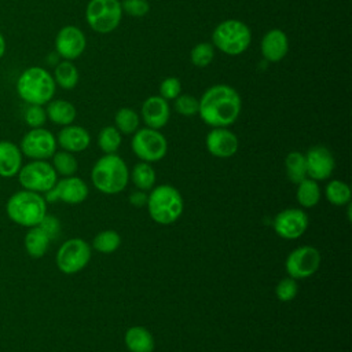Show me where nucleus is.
<instances>
[{
  "mask_svg": "<svg viewBox=\"0 0 352 352\" xmlns=\"http://www.w3.org/2000/svg\"><path fill=\"white\" fill-rule=\"evenodd\" d=\"M308 223V216L302 209L286 208L275 214L272 227L282 239L294 241L307 231Z\"/></svg>",
  "mask_w": 352,
  "mask_h": 352,
  "instance_id": "ddd939ff",
  "label": "nucleus"
},
{
  "mask_svg": "<svg viewBox=\"0 0 352 352\" xmlns=\"http://www.w3.org/2000/svg\"><path fill=\"white\" fill-rule=\"evenodd\" d=\"M214 58V47L210 43L202 41L195 44L190 51V60L195 67H206Z\"/></svg>",
  "mask_w": 352,
  "mask_h": 352,
  "instance_id": "72a5a7b5",
  "label": "nucleus"
},
{
  "mask_svg": "<svg viewBox=\"0 0 352 352\" xmlns=\"http://www.w3.org/2000/svg\"><path fill=\"white\" fill-rule=\"evenodd\" d=\"M50 243H51L50 236L45 234V231L40 226L30 227L25 234V239H23L25 250L33 258L43 257L47 253Z\"/></svg>",
  "mask_w": 352,
  "mask_h": 352,
  "instance_id": "b1692460",
  "label": "nucleus"
},
{
  "mask_svg": "<svg viewBox=\"0 0 352 352\" xmlns=\"http://www.w3.org/2000/svg\"><path fill=\"white\" fill-rule=\"evenodd\" d=\"M18 96L26 104H47L55 96L56 84L52 74L41 66L25 69L15 84Z\"/></svg>",
  "mask_w": 352,
  "mask_h": 352,
  "instance_id": "7ed1b4c3",
  "label": "nucleus"
},
{
  "mask_svg": "<svg viewBox=\"0 0 352 352\" xmlns=\"http://www.w3.org/2000/svg\"><path fill=\"white\" fill-rule=\"evenodd\" d=\"M124 342L129 352H153L154 338L143 326H131L124 334Z\"/></svg>",
  "mask_w": 352,
  "mask_h": 352,
  "instance_id": "5701e85b",
  "label": "nucleus"
},
{
  "mask_svg": "<svg viewBox=\"0 0 352 352\" xmlns=\"http://www.w3.org/2000/svg\"><path fill=\"white\" fill-rule=\"evenodd\" d=\"M140 116L147 128L160 131L168 124L170 118L169 103L160 95L148 96L142 104Z\"/></svg>",
  "mask_w": 352,
  "mask_h": 352,
  "instance_id": "a211bd4d",
  "label": "nucleus"
},
{
  "mask_svg": "<svg viewBox=\"0 0 352 352\" xmlns=\"http://www.w3.org/2000/svg\"><path fill=\"white\" fill-rule=\"evenodd\" d=\"M133 154L143 162H158L168 153V140L158 131L153 128H139L131 140Z\"/></svg>",
  "mask_w": 352,
  "mask_h": 352,
  "instance_id": "1a4fd4ad",
  "label": "nucleus"
},
{
  "mask_svg": "<svg viewBox=\"0 0 352 352\" xmlns=\"http://www.w3.org/2000/svg\"><path fill=\"white\" fill-rule=\"evenodd\" d=\"M324 197L334 206H346L351 204L352 191L345 182L334 179L326 184Z\"/></svg>",
  "mask_w": 352,
  "mask_h": 352,
  "instance_id": "cd10ccee",
  "label": "nucleus"
},
{
  "mask_svg": "<svg viewBox=\"0 0 352 352\" xmlns=\"http://www.w3.org/2000/svg\"><path fill=\"white\" fill-rule=\"evenodd\" d=\"M58 146L69 153H81L91 144L89 132L80 125H66L56 135Z\"/></svg>",
  "mask_w": 352,
  "mask_h": 352,
  "instance_id": "aec40b11",
  "label": "nucleus"
},
{
  "mask_svg": "<svg viewBox=\"0 0 352 352\" xmlns=\"http://www.w3.org/2000/svg\"><path fill=\"white\" fill-rule=\"evenodd\" d=\"M128 201H129V204H131L132 206H135V208H143V206H146V204H147V192L143 191V190H138V188H136L135 191H132V192L129 194Z\"/></svg>",
  "mask_w": 352,
  "mask_h": 352,
  "instance_id": "a19ab883",
  "label": "nucleus"
},
{
  "mask_svg": "<svg viewBox=\"0 0 352 352\" xmlns=\"http://www.w3.org/2000/svg\"><path fill=\"white\" fill-rule=\"evenodd\" d=\"M122 14L118 0H89L85 8V21L94 32L107 34L118 28Z\"/></svg>",
  "mask_w": 352,
  "mask_h": 352,
  "instance_id": "0eeeda50",
  "label": "nucleus"
},
{
  "mask_svg": "<svg viewBox=\"0 0 352 352\" xmlns=\"http://www.w3.org/2000/svg\"><path fill=\"white\" fill-rule=\"evenodd\" d=\"M45 113L47 120L60 126L73 124L77 117V110L74 104L65 99H51L45 106Z\"/></svg>",
  "mask_w": 352,
  "mask_h": 352,
  "instance_id": "4be33fe9",
  "label": "nucleus"
},
{
  "mask_svg": "<svg viewBox=\"0 0 352 352\" xmlns=\"http://www.w3.org/2000/svg\"><path fill=\"white\" fill-rule=\"evenodd\" d=\"M54 81L58 87H60L62 89L70 91L73 89L80 80V73L77 70V67L73 65L72 60H62L59 63H56L55 69H54Z\"/></svg>",
  "mask_w": 352,
  "mask_h": 352,
  "instance_id": "a878e982",
  "label": "nucleus"
},
{
  "mask_svg": "<svg viewBox=\"0 0 352 352\" xmlns=\"http://www.w3.org/2000/svg\"><path fill=\"white\" fill-rule=\"evenodd\" d=\"M87 47V38L82 30L74 25H66L55 36L56 55L65 60H74L82 55Z\"/></svg>",
  "mask_w": 352,
  "mask_h": 352,
  "instance_id": "2eb2a0df",
  "label": "nucleus"
},
{
  "mask_svg": "<svg viewBox=\"0 0 352 352\" xmlns=\"http://www.w3.org/2000/svg\"><path fill=\"white\" fill-rule=\"evenodd\" d=\"M6 212L11 221L30 228L38 226L47 214V201L43 194L22 188L8 198Z\"/></svg>",
  "mask_w": 352,
  "mask_h": 352,
  "instance_id": "39448f33",
  "label": "nucleus"
},
{
  "mask_svg": "<svg viewBox=\"0 0 352 352\" xmlns=\"http://www.w3.org/2000/svg\"><path fill=\"white\" fill-rule=\"evenodd\" d=\"M121 245V235L114 230H103L98 232L92 239V249L99 253H114Z\"/></svg>",
  "mask_w": 352,
  "mask_h": 352,
  "instance_id": "2f4dec72",
  "label": "nucleus"
},
{
  "mask_svg": "<svg viewBox=\"0 0 352 352\" xmlns=\"http://www.w3.org/2000/svg\"><path fill=\"white\" fill-rule=\"evenodd\" d=\"M91 180L94 187L102 194L116 195L128 186V165L117 154H104L94 164Z\"/></svg>",
  "mask_w": 352,
  "mask_h": 352,
  "instance_id": "f03ea898",
  "label": "nucleus"
},
{
  "mask_svg": "<svg viewBox=\"0 0 352 352\" xmlns=\"http://www.w3.org/2000/svg\"><path fill=\"white\" fill-rule=\"evenodd\" d=\"M320 263L322 256L315 246L301 245L289 253L285 261V268L290 278L300 280L316 274Z\"/></svg>",
  "mask_w": 352,
  "mask_h": 352,
  "instance_id": "9b49d317",
  "label": "nucleus"
},
{
  "mask_svg": "<svg viewBox=\"0 0 352 352\" xmlns=\"http://www.w3.org/2000/svg\"><path fill=\"white\" fill-rule=\"evenodd\" d=\"M51 165L55 169L56 175L67 177V176H74V173L78 169V162L77 158L74 157L73 153L60 150L55 151L54 155L51 157Z\"/></svg>",
  "mask_w": 352,
  "mask_h": 352,
  "instance_id": "7c9ffc66",
  "label": "nucleus"
},
{
  "mask_svg": "<svg viewBox=\"0 0 352 352\" xmlns=\"http://www.w3.org/2000/svg\"><path fill=\"white\" fill-rule=\"evenodd\" d=\"M160 96L165 100H175L182 92V82L177 77H166L160 84Z\"/></svg>",
  "mask_w": 352,
  "mask_h": 352,
  "instance_id": "4c0bfd02",
  "label": "nucleus"
},
{
  "mask_svg": "<svg viewBox=\"0 0 352 352\" xmlns=\"http://www.w3.org/2000/svg\"><path fill=\"white\" fill-rule=\"evenodd\" d=\"M38 226L45 231V234L50 236L51 241L58 238L59 234H60V221L55 216H52V214L47 213L43 217V220L40 221Z\"/></svg>",
  "mask_w": 352,
  "mask_h": 352,
  "instance_id": "ea45409f",
  "label": "nucleus"
},
{
  "mask_svg": "<svg viewBox=\"0 0 352 352\" xmlns=\"http://www.w3.org/2000/svg\"><path fill=\"white\" fill-rule=\"evenodd\" d=\"M296 198L301 208H305V209L315 208L322 198V190L319 183L316 180L305 177L297 184Z\"/></svg>",
  "mask_w": 352,
  "mask_h": 352,
  "instance_id": "393cba45",
  "label": "nucleus"
},
{
  "mask_svg": "<svg viewBox=\"0 0 352 352\" xmlns=\"http://www.w3.org/2000/svg\"><path fill=\"white\" fill-rule=\"evenodd\" d=\"M92 254V248L82 238H70L65 241L55 256V264L62 274L73 275L84 270Z\"/></svg>",
  "mask_w": 352,
  "mask_h": 352,
  "instance_id": "9d476101",
  "label": "nucleus"
},
{
  "mask_svg": "<svg viewBox=\"0 0 352 352\" xmlns=\"http://www.w3.org/2000/svg\"><path fill=\"white\" fill-rule=\"evenodd\" d=\"M252 43L249 26L239 19L220 22L212 33V44L226 55L236 56L245 52Z\"/></svg>",
  "mask_w": 352,
  "mask_h": 352,
  "instance_id": "423d86ee",
  "label": "nucleus"
},
{
  "mask_svg": "<svg viewBox=\"0 0 352 352\" xmlns=\"http://www.w3.org/2000/svg\"><path fill=\"white\" fill-rule=\"evenodd\" d=\"M7 51V44H6V37L3 36V33L0 32V59L6 55Z\"/></svg>",
  "mask_w": 352,
  "mask_h": 352,
  "instance_id": "79ce46f5",
  "label": "nucleus"
},
{
  "mask_svg": "<svg viewBox=\"0 0 352 352\" xmlns=\"http://www.w3.org/2000/svg\"><path fill=\"white\" fill-rule=\"evenodd\" d=\"M23 121L29 128H41L47 122L45 107L40 104H28L23 113Z\"/></svg>",
  "mask_w": 352,
  "mask_h": 352,
  "instance_id": "e433bc0d",
  "label": "nucleus"
},
{
  "mask_svg": "<svg viewBox=\"0 0 352 352\" xmlns=\"http://www.w3.org/2000/svg\"><path fill=\"white\" fill-rule=\"evenodd\" d=\"M155 179H157L155 170L148 162L140 161L133 166L132 172H129V180H132L133 186L138 190L150 191L155 184Z\"/></svg>",
  "mask_w": 352,
  "mask_h": 352,
  "instance_id": "bb28decb",
  "label": "nucleus"
},
{
  "mask_svg": "<svg viewBox=\"0 0 352 352\" xmlns=\"http://www.w3.org/2000/svg\"><path fill=\"white\" fill-rule=\"evenodd\" d=\"M285 168L289 180L294 184H298L307 177V164L304 153L290 151L285 158Z\"/></svg>",
  "mask_w": 352,
  "mask_h": 352,
  "instance_id": "c85d7f7f",
  "label": "nucleus"
},
{
  "mask_svg": "<svg viewBox=\"0 0 352 352\" xmlns=\"http://www.w3.org/2000/svg\"><path fill=\"white\" fill-rule=\"evenodd\" d=\"M18 180L22 188L45 194L58 182V175L47 160H32L22 165L18 172Z\"/></svg>",
  "mask_w": 352,
  "mask_h": 352,
  "instance_id": "6e6552de",
  "label": "nucleus"
},
{
  "mask_svg": "<svg viewBox=\"0 0 352 352\" xmlns=\"http://www.w3.org/2000/svg\"><path fill=\"white\" fill-rule=\"evenodd\" d=\"M298 293V285H297V280L290 278V276H286V278H282L276 286H275V296L279 301L282 302H289L292 300L296 298Z\"/></svg>",
  "mask_w": 352,
  "mask_h": 352,
  "instance_id": "f704fd0d",
  "label": "nucleus"
},
{
  "mask_svg": "<svg viewBox=\"0 0 352 352\" xmlns=\"http://www.w3.org/2000/svg\"><path fill=\"white\" fill-rule=\"evenodd\" d=\"M122 142L121 133L116 126H103L98 135V146L104 154H116Z\"/></svg>",
  "mask_w": 352,
  "mask_h": 352,
  "instance_id": "473e14b6",
  "label": "nucleus"
},
{
  "mask_svg": "<svg viewBox=\"0 0 352 352\" xmlns=\"http://www.w3.org/2000/svg\"><path fill=\"white\" fill-rule=\"evenodd\" d=\"M140 117L131 107H121L114 116V126L121 135H133L139 129Z\"/></svg>",
  "mask_w": 352,
  "mask_h": 352,
  "instance_id": "c756f323",
  "label": "nucleus"
},
{
  "mask_svg": "<svg viewBox=\"0 0 352 352\" xmlns=\"http://www.w3.org/2000/svg\"><path fill=\"white\" fill-rule=\"evenodd\" d=\"M56 138L44 126L30 128L19 143L22 154L30 160H50L56 151Z\"/></svg>",
  "mask_w": 352,
  "mask_h": 352,
  "instance_id": "f8f14e48",
  "label": "nucleus"
},
{
  "mask_svg": "<svg viewBox=\"0 0 352 352\" xmlns=\"http://www.w3.org/2000/svg\"><path fill=\"white\" fill-rule=\"evenodd\" d=\"M176 113H179L180 116L184 117H192L195 114H198V99L190 94H180L176 99H175V104H173Z\"/></svg>",
  "mask_w": 352,
  "mask_h": 352,
  "instance_id": "c9c22d12",
  "label": "nucleus"
},
{
  "mask_svg": "<svg viewBox=\"0 0 352 352\" xmlns=\"http://www.w3.org/2000/svg\"><path fill=\"white\" fill-rule=\"evenodd\" d=\"M146 208L153 221L161 226H169L180 219L184 202L176 187L170 184H160L154 186L147 194Z\"/></svg>",
  "mask_w": 352,
  "mask_h": 352,
  "instance_id": "20e7f679",
  "label": "nucleus"
},
{
  "mask_svg": "<svg viewBox=\"0 0 352 352\" xmlns=\"http://www.w3.org/2000/svg\"><path fill=\"white\" fill-rule=\"evenodd\" d=\"M121 8L126 15L140 18L147 15L150 11V4L147 0H122Z\"/></svg>",
  "mask_w": 352,
  "mask_h": 352,
  "instance_id": "58836bf2",
  "label": "nucleus"
},
{
  "mask_svg": "<svg viewBox=\"0 0 352 352\" xmlns=\"http://www.w3.org/2000/svg\"><path fill=\"white\" fill-rule=\"evenodd\" d=\"M205 146L210 155L216 158H230L236 154L239 140L236 135L228 128H212L206 138Z\"/></svg>",
  "mask_w": 352,
  "mask_h": 352,
  "instance_id": "f3484780",
  "label": "nucleus"
},
{
  "mask_svg": "<svg viewBox=\"0 0 352 352\" xmlns=\"http://www.w3.org/2000/svg\"><path fill=\"white\" fill-rule=\"evenodd\" d=\"M260 51L268 62H279L289 52V38L282 29H270L261 38Z\"/></svg>",
  "mask_w": 352,
  "mask_h": 352,
  "instance_id": "6ab92c4d",
  "label": "nucleus"
},
{
  "mask_svg": "<svg viewBox=\"0 0 352 352\" xmlns=\"http://www.w3.org/2000/svg\"><path fill=\"white\" fill-rule=\"evenodd\" d=\"M23 154L11 140H0V177H14L22 166Z\"/></svg>",
  "mask_w": 352,
  "mask_h": 352,
  "instance_id": "412c9836",
  "label": "nucleus"
},
{
  "mask_svg": "<svg viewBox=\"0 0 352 352\" xmlns=\"http://www.w3.org/2000/svg\"><path fill=\"white\" fill-rule=\"evenodd\" d=\"M87 183L77 176H67L55 183V186L44 194L47 202L62 201L69 205H78L88 198Z\"/></svg>",
  "mask_w": 352,
  "mask_h": 352,
  "instance_id": "4468645a",
  "label": "nucleus"
},
{
  "mask_svg": "<svg viewBox=\"0 0 352 352\" xmlns=\"http://www.w3.org/2000/svg\"><path fill=\"white\" fill-rule=\"evenodd\" d=\"M307 164V177L322 182L327 180L336 168V160L331 151L324 146H312L304 154Z\"/></svg>",
  "mask_w": 352,
  "mask_h": 352,
  "instance_id": "dca6fc26",
  "label": "nucleus"
},
{
  "mask_svg": "<svg viewBox=\"0 0 352 352\" xmlns=\"http://www.w3.org/2000/svg\"><path fill=\"white\" fill-rule=\"evenodd\" d=\"M242 110V99L235 88L228 84L209 87L198 99V114L212 128H228Z\"/></svg>",
  "mask_w": 352,
  "mask_h": 352,
  "instance_id": "f257e3e1",
  "label": "nucleus"
}]
</instances>
